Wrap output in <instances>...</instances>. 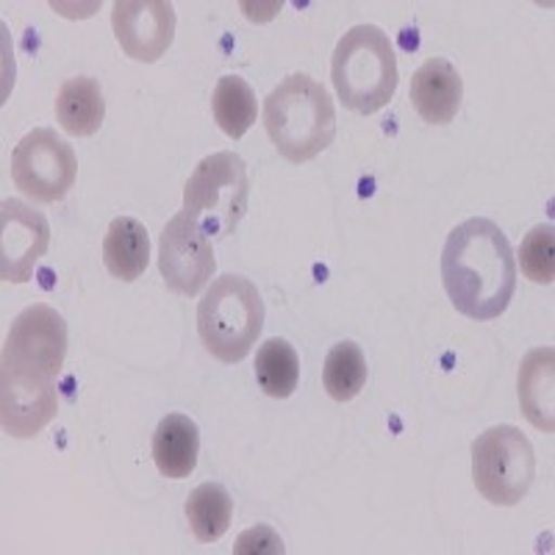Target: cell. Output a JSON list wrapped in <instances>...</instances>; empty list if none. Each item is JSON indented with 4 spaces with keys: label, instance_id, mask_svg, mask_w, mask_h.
Returning a JSON list of instances; mask_svg holds the SVG:
<instances>
[{
    "label": "cell",
    "instance_id": "1",
    "mask_svg": "<svg viewBox=\"0 0 555 555\" xmlns=\"http://www.w3.org/2000/svg\"><path fill=\"white\" fill-rule=\"evenodd\" d=\"M442 284L455 311L498 320L517 292V259L498 222L473 217L450 231L442 250Z\"/></svg>",
    "mask_w": 555,
    "mask_h": 555
},
{
    "label": "cell",
    "instance_id": "12",
    "mask_svg": "<svg viewBox=\"0 0 555 555\" xmlns=\"http://www.w3.org/2000/svg\"><path fill=\"white\" fill-rule=\"evenodd\" d=\"M112 28L128 59L153 64L176 39V7L167 0H117Z\"/></svg>",
    "mask_w": 555,
    "mask_h": 555
},
{
    "label": "cell",
    "instance_id": "4",
    "mask_svg": "<svg viewBox=\"0 0 555 555\" xmlns=\"http://www.w3.org/2000/svg\"><path fill=\"white\" fill-rule=\"evenodd\" d=\"M264 328V300L245 275L211 281L197 306L203 347L222 364H240Z\"/></svg>",
    "mask_w": 555,
    "mask_h": 555
},
{
    "label": "cell",
    "instance_id": "18",
    "mask_svg": "<svg viewBox=\"0 0 555 555\" xmlns=\"http://www.w3.org/2000/svg\"><path fill=\"white\" fill-rule=\"evenodd\" d=\"M211 114L220 131L231 139H242L256 122L259 103L250 83L240 76H222L211 95Z\"/></svg>",
    "mask_w": 555,
    "mask_h": 555
},
{
    "label": "cell",
    "instance_id": "13",
    "mask_svg": "<svg viewBox=\"0 0 555 555\" xmlns=\"http://www.w3.org/2000/svg\"><path fill=\"white\" fill-rule=\"evenodd\" d=\"M411 103L430 126H448L455 120L464 101V81L448 59H428L411 76Z\"/></svg>",
    "mask_w": 555,
    "mask_h": 555
},
{
    "label": "cell",
    "instance_id": "3",
    "mask_svg": "<svg viewBox=\"0 0 555 555\" xmlns=\"http://www.w3.org/2000/svg\"><path fill=\"white\" fill-rule=\"evenodd\" d=\"M331 81L350 112L375 114L398 92V56L389 34L378 26H356L336 42Z\"/></svg>",
    "mask_w": 555,
    "mask_h": 555
},
{
    "label": "cell",
    "instance_id": "22",
    "mask_svg": "<svg viewBox=\"0 0 555 555\" xmlns=\"http://www.w3.org/2000/svg\"><path fill=\"white\" fill-rule=\"evenodd\" d=\"M519 267L533 284H553L555 278V231L553 225H537L519 245Z\"/></svg>",
    "mask_w": 555,
    "mask_h": 555
},
{
    "label": "cell",
    "instance_id": "20",
    "mask_svg": "<svg viewBox=\"0 0 555 555\" xmlns=\"http://www.w3.org/2000/svg\"><path fill=\"white\" fill-rule=\"evenodd\" d=\"M256 380L267 398L286 400L300 380V359L286 339H267L256 353Z\"/></svg>",
    "mask_w": 555,
    "mask_h": 555
},
{
    "label": "cell",
    "instance_id": "8",
    "mask_svg": "<svg viewBox=\"0 0 555 555\" xmlns=\"http://www.w3.org/2000/svg\"><path fill=\"white\" fill-rule=\"evenodd\" d=\"M67 341L64 317L51 306L34 304L14 317L0 364L56 380L67 356Z\"/></svg>",
    "mask_w": 555,
    "mask_h": 555
},
{
    "label": "cell",
    "instance_id": "15",
    "mask_svg": "<svg viewBox=\"0 0 555 555\" xmlns=\"http://www.w3.org/2000/svg\"><path fill=\"white\" fill-rule=\"evenodd\" d=\"M201 453V430L186 414H167L153 430V461L170 480L190 478Z\"/></svg>",
    "mask_w": 555,
    "mask_h": 555
},
{
    "label": "cell",
    "instance_id": "21",
    "mask_svg": "<svg viewBox=\"0 0 555 555\" xmlns=\"http://www.w3.org/2000/svg\"><path fill=\"white\" fill-rule=\"evenodd\" d=\"M366 359L356 341H339L331 347L325 366H322V386L328 391L336 403L353 400L366 384Z\"/></svg>",
    "mask_w": 555,
    "mask_h": 555
},
{
    "label": "cell",
    "instance_id": "2",
    "mask_svg": "<svg viewBox=\"0 0 555 555\" xmlns=\"http://www.w3.org/2000/svg\"><path fill=\"white\" fill-rule=\"evenodd\" d=\"M264 128L275 151L295 165L317 158L336 137V108L328 89L306 73L286 76L267 95Z\"/></svg>",
    "mask_w": 555,
    "mask_h": 555
},
{
    "label": "cell",
    "instance_id": "11",
    "mask_svg": "<svg viewBox=\"0 0 555 555\" xmlns=\"http://www.w3.org/2000/svg\"><path fill=\"white\" fill-rule=\"evenodd\" d=\"M51 247V225L17 197L0 203V278L7 284H28Z\"/></svg>",
    "mask_w": 555,
    "mask_h": 555
},
{
    "label": "cell",
    "instance_id": "19",
    "mask_svg": "<svg viewBox=\"0 0 555 555\" xmlns=\"http://www.w3.org/2000/svg\"><path fill=\"white\" fill-rule=\"evenodd\" d=\"M186 519L197 542H217L231 528L234 517V500L220 483H201L186 500Z\"/></svg>",
    "mask_w": 555,
    "mask_h": 555
},
{
    "label": "cell",
    "instance_id": "14",
    "mask_svg": "<svg viewBox=\"0 0 555 555\" xmlns=\"http://www.w3.org/2000/svg\"><path fill=\"white\" fill-rule=\"evenodd\" d=\"M519 405L533 428L555 430V350L537 347L519 366Z\"/></svg>",
    "mask_w": 555,
    "mask_h": 555
},
{
    "label": "cell",
    "instance_id": "5",
    "mask_svg": "<svg viewBox=\"0 0 555 555\" xmlns=\"http://www.w3.org/2000/svg\"><path fill=\"white\" fill-rule=\"evenodd\" d=\"M250 201L245 158L236 153H211L195 167L183 186V211L208 234L225 240L236 231Z\"/></svg>",
    "mask_w": 555,
    "mask_h": 555
},
{
    "label": "cell",
    "instance_id": "6",
    "mask_svg": "<svg viewBox=\"0 0 555 555\" xmlns=\"http://www.w3.org/2000/svg\"><path fill=\"white\" fill-rule=\"evenodd\" d=\"M473 478L492 505H517L537 478V453L514 425H494L473 442Z\"/></svg>",
    "mask_w": 555,
    "mask_h": 555
},
{
    "label": "cell",
    "instance_id": "7",
    "mask_svg": "<svg viewBox=\"0 0 555 555\" xmlns=\"http://www.w3.org/2000/svg\"><path fill=\"white\" fill-rule=\"evenodd\" d=\"M12 178L17 190L37 203L64 201L78 178L76 151L51 128H34L14 147Z\"/></svg>",
    "mask_w": 555,
    "mask_h": 555
},
{
    "label": "cell",
    "instance_id": "23",
    "mask_svg": "<svg viewBox=\"0 0 555 555\" xmlns=\"http://www.w3.org/2000/svg\"><path fill=\"white\" fill-rule=\"evenodd\" d=\"M284 550H286L284 542H281V537H278L270 525H256V528L245 530V533L236 539V553L240 555H247V553L281 555Z\"/></svg>",
    "mask_w": 555,
    "mask_h": 555
},
{
    "label": "cell",
    "instance_id": "9",
    "mask_svg": "<svg viewBox=\"0 0 555 555\" xmlns=\"http://www.w3.org/2000/svg\"><path fill=\"white\" fill-rule=\"evenodd\" d=\"M217 270L208 234L186 211H178L158 240V272L165 284L183 297L201 295Z\"/></svg>",
    "mask_w": 555,
    "mask_h": 555
},
{
    "label": "cell",
    "instance_id": "17",
    "mask_svg": "<svg viewBox=\"0 0 555 555\" xmlns=\"http://www.w3.org/2000/svg\"><path fill=\"white\" fill-rule=\"evenodd\" d=\"M56 120L69 137H95L106 120L101 83L89 76L64 81L56 95Z\"/></svg>",
    "mask_w": 555,
    "mask_h": 555
},
{
    "label": "cell",
    "instance_id": "10",
    "mask_svg": "<svg viewBox=\"0 0 555 555\" xmlns=\"http://www.w3.org/2000/svg\"><path fill=\"white\" fill-rule=\"evenodd\" d=\"M59 411L56 380L0 364V423L14 439H34Z\"/></svg>",
    "mask_w": 555,
    "mask_h": 555
},
{
    "label": "cell",
    "instance_id": "16",
    "mask_svg": "<svg viewBox=\"0 0 555 555\" xmlns=\"http://www.w3.org/2000/svg\"><path fill=\"white\" fill-rule=\"evenodd\" d=\"M147 261H151V240L147 228L133 217H117L112 220L103 240V264L117 281H137L145 275Z\"/></svg>",
    "mask_w": 555,
    "mask_h": 555
}]
</instances>
